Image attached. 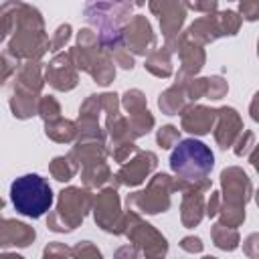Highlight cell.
I'll return each instance as SVG.
<instances>
[{
    "instance_id": "obj_30",
    "label": "cell",
    "mask_w": 259,
    "mask_h": 259,
    "mask_svg": "<svg viewBox=\"0 0 259 259\" xmlns=\"http://www.w3.org/2000/svg\"><path fill=\"white\" fill-rule=\"evenodd\" d=\"M219 217H221L223 225L239 227L245 221V206H235V204H225L223 202V206L219 210Z\"/></svg>"
},
{
    "instance_id": "obj_31",
    "label": "cell",
    "mask_w": 259,
    "mask_h": 259,
    "mask_svg": "<svg viewBox=\"0 0 259 259\" xmlns=\"http://www.w3.org/2000/svg\"><path fill=\"white\" fill-rule=\"evenodd\" d=\"M38 115L42 117V121H53L61 117V105L53 95H45L38 101Z\"/></svg>"
},
{
    "instance_id": "obj_6",
    "label": "cell",
    "mask_w": 259,
    "mask_h": 259,
    "mask_svg": "<svg viewBox=\"0 0 259 259\" xmlns=\"http://www.w3.org/2000/svg\"><path fill=\"white\" fill-rule=\"evenodd\" d=\"M121 235H125L134 243V247H138L148 257H160V255H166V251H168V243H166L164 235L158 233L152 225L144 223L140 219V214L132 208H127V212H123Z\"/></svg>"
},
{
    "instance_id": "obj_4",
    "label": "cell",
    "mask_w": 259,
    "mask_h": 259,
    "mask_svg": "<svg viewBox=\"0 0 259 259\" xmlns=\"http://www.w3.org/2000/svg\"><path fill=\"white\" fill-rule=\"evenodd\" d=\"M93 194L89 192V188H81V186H69L63 188L59 192V200H57V208L49 214L47 219V227L55 233H69L73 229H77L85 214L91 210L93 206Z\"/></svg>"
},
{
    "instance_id": "obj_24",
    "label": "cell",
    "mask_w": 259,
    "mask_h": 259,
    "mask_svg": "<svg viewBox=\"0 0 259 259\" xmlns=\"http://www.w3.org/2000/svg\"><path fill=\"white\" fill-rule=\"evenodd\" d=\"M45 134L57 144H69L77 140V121L59 117L53 121H45Z\"/></svg>"
},
{
    "instance_id": "obj_47",
    "label": "cell",
    "mask_w": 259,
    "mask_h": 259,
    "mask_svg": "<svg viewBox=\"0 0 259 259\" xmlns=\"http://www.w3.org/2000/svg\"><path fill=\"white\" fill-rule=\"evenodd\" d=\"M249 113H251V117H253V121H257L259 123V91L253 95V99H251V105H249Z\"/></svg>"
},
{
    "instance_id": "obj_23",
    "label": "cell",
    "mask_w": 259,
    "mask_h": 259,
    "mask_svg": "<svg viewBox=\"0 0 259 259\" xmlns=\"http://www.w3.org/2000/svg\"><path fill=\"white\" fill-rule=\"evenodd\" d=\"M81 180L87 188H101L103 184L113 182V174H111L107 162L99 160V162H93V164H87L81 168Z\"/></svg>"
},
{
    "instance_id": "obj_45",
    "label": "cell",
    "mask_w": 259,
    "mask_h": 259,
    "mask_svg": "<svg viewBox=\"0 0 259 259\" xmlns=\"http://www.w3.org/2000/svg\"><path fill=\"white\" fill-rule=\"evenodd\" d=\"M180 247L188 253H200L202 251V241L198 237H184L180 241Z\"/></svg>"
},
{
    "instance_id": "obj_39",
    "label": "cell",
    "mask_w": 259,
    "mask_h": 259,
    "mask_svg": "<svg viewBox=\"0 0 259 259\" xmlns=\"http://www.w3.org/2000/svg\"><path fill=\"white\" fill-rule=\"evenodd\" d=\"M182 4L188 10L194 12H204V14H212L219 8V0H182Z\"/></svg>"
},
{
    "instance_id": "obj_8",
    "label": "cell",
    "mask_w": 259,
    "mask_h": 259,
    "mask_svg": "<svg viewBox=\"0 0 259 259\" xmlns=\"http://www.w3.org/2000/svg\"><path fill=\"white\" fill-rule=\"evenodd\" d=\"M77 63H75V53L73 49L61 51L53 57V61L45 67V81L57 89V91H71L77 87Z\"/></svg>"
},
{
    "instance_id": "obj_27",
    "label": "cell",
    "mask_w": 259,
    "mask_h": 259,
    "mask_svg": "<svg viewBox=\"0 0 259 259\" xmlns=\"http://www.w3.org/2000/svg\"><path fill=\"white\" fill-rule=\"evenodd\" d=\"M210 237L214 241V245L219 249H225V251H233L239 247V233H237V227H229V225H223V223H217L212 229H210Z\"/></svg>"
},
{
    "instance_id": "obj_25",
    "label": "cell",
    "mask_w": 259,
    "mask_h": 259,
    "mask_svg": "<svg viewBox=\"0 0 259 259\" xmlns=\"http://www.w3.org/2000/svg\"><path fill=\"white\" fill-rule=\"evenodd\" d=\"M152 75L156 77H170L172 75V51L168 47L162 49H154L148 57H146V65H144Z\"/></svg>"
},
{
    "instance_id": "obj_40",
    "label": "cell",
    "mask_w": 259,
    "mask_h": 259,
    "mask_svg": "<svg viewBox=\"0 0 259 259\" xmlns=\"http://www.w3.org/2000/svg\"><path fill=\"white\" fill-rule=\"evenodd\" d=\"M20 65H22L20 59H16V57L10 55L8 51H4V53H2V83H6L8 77L20 69Z\"/></svg>"
},
{
    "instance_id": "obj_3",
    "label": "cell",
    "mask_w": 259,
    "mask_h": 259,
    "mask_svg": "<svg viewBox=\"0 0 259 259\" xmlns=\"http://www.w3.org/2000/svg\"><path fill=\"white\" fill-rule=\"evenodd\" d=\"M10 200L16 212L38 219L53 204V190L47 178L38 174H24L10 184Z\"/></svg>"
},
{
    "instance_id": "obj_29",
    "label": "cell",
    "mask_w": 259,
    "mask_h": 259,
    "mask_svg": "<svg viewBox=\"0 0 259 259\" xmlns=\"http://www.w3.org/2000/svg\"><path fill=\"white\" fill-rule=\"evenodd\" d=\"M130 134H132V140L140 138V136H146L152 127H154V115L150 111H144V113H136V115H130Z\"/></svg>"
},
{
    "instance_id": "obj_50",
    "label": "cell",
    "mask_w": 259,
    "mask_h": 259,
    "mask_svg": "<svg viewBox=\"0 0 259 259\" xmlns=\"http://www.w3.org/2000/svg\"><path fill=\"white\" fill-rule=\"evenodd\" d=\"M257 55H259V40H257Z\"/></svg>"
},
{
    "instance_id": "obj_7",
    "label": "cell",
    "mask_w": 259,
    "mask_h": 259,
    "mask_svg": "<svg viewBox=\"0 0 259 259\" xmlns=\"http://www.w3.org/2000/svg\"><path fill=\"white\" fill-rule=\"evenodd\" d=\"M93 217L97 227H101L107 233L121 235L123 229V212L119 206V194L117 186H107L93 198Z\"/></svg>"
},
{
    "instance_id": "obj_33",
    "label": "cell",
    "mask_w": 259,
    "mask_h": 259,
    "mask_svg": "<svg viewBox=\"0 0 259 259\" xmlns=\"http://www.w3.org/2000/svg\"><path fill=\"white\" fill-rule=\"evenodd\" d=\"M219 18H221V26H223V32L225 36H235L239 32V26L243 22V18L235 12V10H225V12H219Z\"/></svg>"
},
{
    "instance_id": "obj_46",
    "label": "cell",
    "mask_w": 259,
    "mask_h": 259,
    "mask_svg": "<svg viewBox=\"0 0 259 259\" xmlns=\"http://www.w3.org/2000/svg\"><path fill=\"white\" fill-rule=\"evenodd\" d=\"M55 255H73V249H67L61 243H51L45 249V257H55Z\"/></svg>"
},
{
    "instance_id": "obj_10",
    "label": "cell",
    "mask_w": 259,
    "mask_h": 259,
    "mask_svg": "<svg viewBox=\"0 0 259 259\" xmlns=\"http://www.w3.org/2000/svg\"><path fill=\"white\" fill-rule=\"evenodd\" d=\"M148 6L158 16L166 42L176 38L186 20V6L180 0H148Z\"/></svg>"
},
{
    "instance_id": "obj_5",
    "label": "cell",
    "mask_w": 259,
    "mask_h": 259,
    "mask_svg": "<svg viewBox=\"0 0 259 259\" xmlns=\"http://www.w3.org/2000/svg\"><path fill=\"white\" fill-rule=\"evenodd\" d=\"M172 192H176L174 178L168 174H156L144 190L127 194L125 204H127V208H132L136 212H146V214L166 212L170 208Z\"/></svg>"
},
{
    "instance_id": "obj_22",
    "label": "cell",
    "mask_w": 259,
    "mask_h": 259,
    "mask_svg": "<svg viewBox=\"0 0 259 259\" xmlns=\"http://www.w3.org/2000/svg\"><path fill=\"white\" fill-rule=\"evenodd\" d=\"M38 101H40V97L36 93H30V91L14 87L12 97H10L12 115L18 117V119H28V117L36 115L38 113Z\"/></svg>"
},
{
    "instance_id": "obj_36",
    "label": "cell",
    "mask_w": 259,
    "mask_h": 259,
    "mask_svg": "<svg viewBox=\"0 0 259 259\" xmlns=\"http://www.w3.org/2000/svg\"><path fill=\"white\" fill-rule=\"evenodd\" d=\"M233 146H235L233 150H235V154H237L239 158H241V156H249V154L253 152V146H255V136H253V132L243 130Z\"/></svg>"
},
{
    "instance_id": "obj_21",
    "label": "cell",
    "mask_w": 259,
    "mask_h": 259,
    "mask_svg": "<svg viewBox=\"0 0 259 259\" xmlns=\"http://www.w3.org/2000/svg\"><path fill=\"white\" fill-rule=\"evenodd\" d=\"M77 164L83 168L87 164H93V162H99V160H105L109 150L105 148V144L101 140H81L77 142V146H73V150L69 152Z\"/></svg>"
},
{
    "instance_id": "obj_32",
    "label": "cell",
    "mask_w": 259,
    "mask_h": 259,
    "mask_svg": "<svg viewBox=\"0 0 259 259\" xmlns=\"http://www.w3.org/2000/svg\"><path fill=\"white\" fill-rule=\"evenodd\" d=\"M206 87H208V77H188V81H186L188 101L194 103L200 97H206Z\"/></svg>"
},
{
    "instance_id": "obj_37",
    "label": "cell",
    "mask_w": 259,
    "mask_h": 259,
    "mask_svg": "<svg viewBox=\"0 0 259 259\" xmlns=\"http://www.w3.org/2000/svg\"><path fill=\"white\" fill-rule=\"evenodd\" d=\"M136 152H138V148H136L134 140H130V142H121V144H115L113 148H109V154H111V156H113V160H115V162H119V164L127 162V160H130V156H134Z\"/></svg>"
},
{
    "instance_id": "obj_49",
    "label": "cell",
    "mask_w": 259,
    "mask_h": 259,
    "mask_svg": "<svg viewBox=\"0 0 259 259\" xmlns=\"http://www.w3.org/2000/svg\"><path fill=\"white\" fill-rule=\"evenodd\" d=\"M255 200H257V206H259V190H257V194H255Z\"/></svg>"
},
{
    "instance_id": "obj_12",
    "label": "cell",
    "mask_w": 259,
    "mask_h": 259,
    "mask_svg": "<svg viewBox=\"0 0 259 259\" xmlns=\"http://www.w3.org/2000/svg\"><path fill=\"white\" fill-rule=\"evenodd\" d=\"M123 42L134 55L140 57H146L156 49V34L146 16L138 14L130 18V22L123 26Z\"/></svg>"
},
{
    "instance_id": "obj_48",
    "label": "cell",
    "mask_w": 259,
    "mask_h": 259,
    "mask_svg": "<svg viewBox=\"0 0 259 259\" xmlns=\"http://www.w3.org/2000/svg\"><path fill=\"white\" fill-rule=\"evenodd\" d=\"M249 158H251V164H253V168L259 172V144H255V148H253V152L249 154Z\"/></svg>"
},
{
    "instance_id": "obj_38",
    "label": "cell",
    "mask_w": 259,
    "mask_h": 259,
    "mask_svg": "<svg viewBox=\"0 0 259 259\" xmlns=\"http://www.w3.org/2000/svg\"><path fill=\"white\" fill-rule=\"evenodd\" d=\"M69 38H71V24H61V26L55 30L53 38H51V51H53V53H59V51L69 42Z\"/></svg>"
},
{
    "instance_id": "obj_14",
    "label": "cell",
    "mask_w": 259,
    "mask_h": 259,
    "mask_svg": "<svg viewBox=\"0 0 259 259\" xmlns=\"http://www.w3.org/2000/svg\"><path fill=\"white\" fill-rule=\"evenodd\" d=\"M243 130H245L243 119H241V115L237 113L235 107L217 109V123L212 127V134H214V140H217L219 148H223V150L231 148L237 142V138Z\"/></svg>"
},
{
    "instance_id": "obj_13",
    "label": "cell",
    "mask_w": 259,
    "mask_h": 259,
    "mask_svg": "<svg viewBox=\"0 0 259 259\" xmlns=\"http://www.w3.org/2000/svg\"><path fill=\"white\" fill-rule=\"evenodd\" d=\"M166 47L172 53H178V57H180V73H184L188 77H194L204 67L206 55H204L202 45L190 40L186 32H180L176 38H172L170 42H166Z\"/></svg>"
},
{
    "instance_id": "obj_17",
    "label": "cell",
    "mask_w": 259,
    "mask_h": 259,
    "mask_svg": "<svg viewBox=\"0 0 259 259\" xmlns=\"http://www.w3.org/2000/svg\"><path fill=\"white\" fill-rule=\"evenodd\" d=\"M204 192L206 190L198 188V186L196 188H188V190L182 192L180 221H182V225L186 229H192L202 221V217L206 212V208H204Z\"/></svg>"
},
{
    "instance_id": "obj_35",
    "label": "cell",
    "mask_w": 259,
    "mask_h": 259,
    "mask_svg": "<svg viewBox=\"0 0 259 259\" xmlns=\"http://www.w3.org/2000/svg\"><path fill=\"white\" fill-rule=\"evenodd\" d=\"M229 91V83L221 77V75H212L208 77V87H206V97L208 99H223Z\"/></svg>"
},
{
    "instance_id": "obj_19",
    "label": "cell",
    "mask_w": 259,
    "mask_h": 259,
    "mask_svg": "<svg viewBox=\"0 0 259 259\" xmlns=\"http://www.w3.org/2000/svg\"><path fill=\"white\" fill-rule=\"evenodd\" d=\"M188 38L198 42V45H208V42H214L217 38L225 36L223 32V26H221V18H219V12H212L208 16H202L198 20H194L188 30H186Z\"/></svg>"
},
{
    "instance_id": "obj_28",
    "label": "cell",
    "mask_w": 259,
    "mask_h": 259,
    "mask_svg": "<svg viewBox=\"0 0 259 259\" xmlns=\"http://www.w3.org/2000/svg\"><path fill=\"white\" fill-rule=\"evenodd\" d=\"M121 105L125 107V111L130 115H136V113H144L148 111V101H146V95L140 91V89H130L123 93L121 97Z\"/></svg>"
},
{
    "instance_id": "obj_18",
    "label": "cell",
    "mask_w": 259,
    "mask_h": 259,
    "mask_svg": "<svg viewBox=\"0 0 259 259\" xmlns=\"http://www.w3.org/2000/svg\"><path fill=\"white\" fill-rule=\"evenodd\" d=\"M36 233L32 227H28L26 223L14 221V219H4L2 227H0V243L2 249L8 247H26L34 241Z\"/></svg>"
},
{
    "instance_id": "obj_11",
    "label": "cell",
    "mask_w": 259,
    "mask_h": 259,
    "mask_svg": "<svg viewBox=\"0 0 259 259\" xmlns=\"http://www.w3.org/2000/svg\"><path fill=\"white\" fill-rule=\"evenodd\" d=\"M221 186H223L221 194L225 204L245 206L253 194V184L239 166H231L221 172Z\"/></svg>"
},
{
    "instance_id": "obj_26",
    "label": "cell",
    "mask_w": 259,
    "mask_h": 259,
    "mask_svg": "<svg viewBox=\"0 0 259 259\" xmlns=\"http://www.w3.org/2000/svg\"><path fill=\"white\" fill-rule=\"evenodd\" d=\"M79 168H81V166L77 164V160H75L71 154H67V156H57V158H53V162L49 164L51 176H53L55 180H59V182L71 180V178L77 174Z\"/></svg>"
},
{
    "instance_id": "obj_1",
    "label": "cell",
    "mask_w": 259,
    "mask_h": 259,
    "mask_svg": "<svg viewBox=\"0 0 259 259\" xmlns=\"http://www.w3.org/2000/svg\"><path fill=\"white\" fill-rule=\"evenodd\" d=\"M2 38L6 49L20 61H30L51 51V38L45 32L40 12L20 0H8L2 4Z\"/></svg>"
},
{
    "instance_id": "obj_44",
    "label": "cell",
    "mask_w": 259,
    "mask_h": 259,
    "mask_svg": "<svg viewBox=\"0 0 259 259\" xmlns=\"http://www.w3.org/2000/svg\"><path fill=\"white\" fill-rule=\"evenodd\" d=\"M73 255H79V257H87V255H91V257H99L101 253H99V249L93 247L89 241H83V243H79V245L73 249Z\"/></svg>"
},
{
    "instance_id": "obj_15",
    "label": "cell",
    "mask_w": 259,
    "mask_h": 259,
    "mask_svg": "<svg viewBox=\"0 0 259 259\" xmlns=\"http://www.w3.org/2000/svg\"><path fill=\"white\" fill-rule=\"evenodd\" d=\"M217 123V109L206 107V105H196L188 103L186 109L180 113V125L188 134L194 136H204L208 134Z\"/></svg>"
},
{
    "instance_id": "obj_42",
    "label": "cell",
    "mask_w": 259,
    "mask_h": 259,
    "mask_svg": "<svg viewBox=\"0 0 259 259\" xmlns=\"http://www.w3.org/2000/svg\"><path fill=\"white\" fill-rule=\"evenodd\" d=\"M221 206H223V194H221V192H212L210 198H208V202H206V214H208L210 219L219 217Z\"/></svg>"
},
{
    "instance_id": "obj_43",
    "label": "cell",
    "mask_w": 259,
    "mask_h": 259,
    "mask_svg": "<svg viewBox=\"0 0 259 259\" xmlns=\"http://www.w3.org/2000/svg\"><path fill=\"white\" fill-rule=\"evenodd\" d=\"M243 249L249 257H259V233H253L245 239L243 243Z\"/></svg>"
},
{
    "instance_id": "obj_41",
    "label": "cell",
    "mask_w": 259,
    "mask_h": 259,
    "mask_svg": "<svg viewBox=\"0 0 259 259\" xmlns=\"http://www.w3.org/2000/svg\"><path fill=\"white\" fill-rule=\"evenodd\" d=\"M239 14L245 20H257L259 18V0H239Z\"/></svg>"
},
{
    "instance_id": "obj_9",
    "label": "cell",
    "mask_w": 259,
    "mask_h": 259,
    "mask_svg": "<svg viewBox=\"0 0 259 259\" xmlns=\"http://www.w3.org/2000/svg\"><path fill=\"white\" fill-rule=\"evenodd\" d=\"M158 164V156L150 150H138L134 154V158H130L127 162L121 164V168L117 170V174L113 176V186H138L142 184L154 170Z\"/></svg>"
},
{
    "instance_id": "obj_34",
    "label": "cell",
    "mask_w": 259,
    "mask_h": 259,
    "mask_svg": "<svg viewBox=\"0 0 259 259\" xmlns=\"http://www.w3.org/2000/svg\"><path fill=\"white\" fill-rule=\"evenodd\" d=\"M156 140H158V146L160 148L168 150V148H172V146H176L180 142V130L174 127V125H164V127L158 130Z\"/></svg>"
},
{
    "instance_id": "obj_16",
    "label": "cell",
    "mask_w": 259,
    "mask_h": 259,
    "mask_svg": "<svg viewBox=\"0 0 259 259\" xmlns=\"http://www.w3.org/2000/svg\"><path fill=\"white\" fill-rule=\"evenodd\" d=\"M186 81H188V75H184V73L178 71L174 85H170L164 93H160L158 107L162 109V113H166V115H178V113H182L186 109V105L190 103L188 101V95H186Z\"/></svg>"
},
{
    "instance_id": "obj_20",
    "label": "cell",
    "mask_w": 259,
    "mask_h": 259,
    "mask_svg": "<svg viewBox=\"0 0 259 259\" xmlns=\"http://www.w3.org/2000/svg\"><path fill=\"white\" fill-rule=\"evenodd\" d=\"M45 85V75H42V65L36 59L24 61L20 65V69L14 73V87L16 89H24L30 93L40 95V89Z\"/></svg>"
},
{
    "instance_id": "obj_2",
    "label": "cell",
    "mask_w": 259,
    "mask_h": 259,
    "mask_svg": "<svg viewBox=\"0 0 259 259\" xmlns=\"http://www.w3.org/2000/svg\"><path fill=\"white\" fill-rule=\"evenodd\" d=\"M214 166V154L210 148L194 138L180 140L170 156V168L176 174L174 186L184 192L188 188H210V170Z\"/></svg>"
}]
</instances>
